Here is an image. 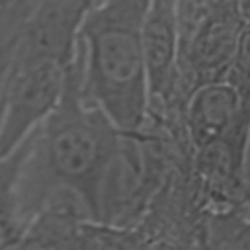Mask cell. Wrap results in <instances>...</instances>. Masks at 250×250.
<instances>
[{
    "mask_svg": "<svg viewBox=\"0 0 250 250\" xmlns=\"http://www.w3.org/2000/svg\"><path fill=\"white\" fill-rule=\"evenodd\" d=\"M100 0H29L20 25L18 49L68 64L76 53L78 31Z\"/></svg>",
    "mask_w": 250,
    "mask_h": 250,
    "instance_id": "obj_5",
    "label": "cell"
},
{
    "mask_svg": "<svg viewBox=\"0 0 250 250\" xmlns=\"http://www.w3.org/2000/svg\"><path fill=\"white\" fill-rule=\"evenodd\" d=\"M70 62L35 57L14 47L0 94V160L18 150L55 109Z\"/></svg>",
    "mask_w": 250,
    "mask_h": 250,
    "instance_id": "obj_3",
    "label": "cell"
},
{
    "mask_svg": "<svg viewBox=\"0 0 250 250\" xmlns=\"http://www.w3.org/2000/svg\"><path fill=\"white\" fill-rule=\"evenodd\" d=\"M244 188H246V195H250V129H248L246 150H244Z\"/></svg>",
    "mask_w": 250,
    "mask_h": 250,
    "instance_id": "obj_9",
    "label": "cell"
},
{
    "mask_svg": "<svg viewBox=\"0 0 250 250\" xmlns=\"http://www.w3.org/2000/svg\"><path fill=\"white\" fill-rule=\"evenodd\" d=\"M121 133L80 88L76 53L68 66L59 104L23 143L16 176L21 223L55 189L72 191L98 221L100 193L117 152Z\"/></svg>",
    "mask_w": 250,
    "mask_h": 250,
    "instance_id": "obj_1",
    "label": "cell"
},
{
    "mask_svg": "<svg viewBox=\"0 0 250 250\" xmlns=\"http://www.w3.org/2000/svg\"><path fill=\"white\" fill-rule=\"evenodd\" d=\"M141 49L148 86V109L158 102L160 111L176 109L178 84V23L176 0H148L141 23Z\"/></svg>",
    "mask_w": 250,
    "mask_h": 250,
    "instance_id": "obj_6",
    "label": "cell"
},
{
    "mask_svg": "<svg viewBox=\"0 0 250 250\" xmlns=\"http://www.w3.org/2000/svg\"><path fill=\"white\" fill-rule=\"evenodd\" d=\"M182 127L191 150L219 141L246 143L250 129V94L229 78L199 84L184 102Z\"/></svg>",
    "mask_w": 250,
    "mask_h": 250,
    "instance_id": "obj_4",
    "label": "cell"
},
{
    "mask_svg": "<svg viewBox=\"0 0 250 250\" xmlns=\"http://www.w3.org/2000/svg\"><path fill=\"white\" fill-rule=\"evenodd\" d=\"M148 0H100L76 41L82 94L123 135H139L148 119V86L141 23Z\"/></svg>",
    "mask_w": 250,
    "mask_h": 250,
    "instance_id": "obj_2",
    "label": "cell"
},
{
    "mask_svg": "<svg viewBox=\"0 0 250 250\" xmlns=\"http://www.w3.org/2000/svg\"><path fill=\"white\" fill-rule=\"evenodd\" d=\"M21 150L23 145L14 150L8 158L0 160V250H4L12 240H16V236L23 229L16 199V176L21 160Z\"/></svg>",
    "mask_w": 250,
    "mask_h": 250,
    "instance_id": "obj_8",
    "label": "cell"
},
{
    "mask_svg": "<svg viewBox=\"0 0 250 250\" xmlns=\"http://www.w3.org/2000/svg\"><path fill=\"white\" fill-rule=\"evenodd\" d=\"M148 238L137 227H115L82 221L70 250H145Z\"/></svg>",
    "mask_w": 250,
    "mask_h": 250,
    "instance_id": "obj_7",
    "label": "cell"
},
{
    "mask_svg": "<svg viewBox=\"0 0 250 250\" xmlns=\"http://www.w3.org/2000/svg\"><path fill=\"white\" fill-rule=\"evenodd\" d=\"M10 2H12V0H0V8H4V6L10 4Z\"/></svg>",
    "mask_w": 250,
    "mask_h": 250,
    "instance_id": "obj_11",
    "label": "cell"
},
{
    "mask_svg": "<svg viewBox=\"0 0 250 250\" xmlns=\"http://www.w3.org/2000/svg\"><path fill=\"white\" fill-rule=\"evenodd\" d=\"M16 2H18V0H12V2H10V4H6L4 8H0V33L4 31L6 23L10 21V18H12V12H14V6H16Z\"/></svg>",
    "mask_w": 250,
    "mask_h": 250,
    "instance_id": "obj_10",
    "label": "cell"
}]
</instances>
